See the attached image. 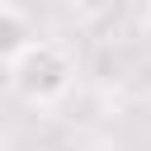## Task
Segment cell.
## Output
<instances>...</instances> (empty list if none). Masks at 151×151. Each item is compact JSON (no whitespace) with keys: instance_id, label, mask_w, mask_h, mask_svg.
Wrapping results in <instances>:
<instances>
[{"instance_id":"6da1fadb","label":"cell","mask_w":151,"mask_h":151,"mask_svg":"<svg viewBox=\"0 0 151 151\" xmlns=\"http://www.w3.org/2000/svg\"><path fill=\"white\" fill-rule=\"evenodd\" d=\"M9 90L24 104H57L66 99V90L76 85V61L61 42L52 38H33L24 52H14L9 61Z\"/></svg>"},{"instance_id":"3957f363","label":"cell","mask_w":151,"mask_h":151,"mask_svg":"<svg viewBox=\"0 0 151 151\" xmlns=\"http://www.w3.org/2000/svg\"><path fill=\"white\" fill-rule=\"evenodd\" d=\"M85 151H109V146H85Z\"/></svg>"},{"instance_id":"5b68a950","label":"cell","mask_w":151,"mask_h":151,"mask_svg":"<svg viewBox=\"0 0 151 151\" xmlns=\"http://www.w3.org/2000/svg\"><path fill=\"white\" fill-rule=\"evenodd\" d=\"M0 151H5V142H0Z\"/></svg>"},{"instance_id":"277c9868","label":"cell","mask_w":151,"mask_h":151,"mask_svg":"<svg viewBox=\"0 0 151 151\" xmlns=\"http://www.w3.org/2000/svg\"><path fill=\"white\" fill-rule=\"evenodd\" d=\"M146 24H151V14H146Z\"/></svg>"},{"instance_id":"7a4b0ae2","label":"cell","mask_w":151,"mask_h":151,"mask_svg":"<svg viewBox=\"0 0 151 151\" xmlns=\"http://www.w3.org/2000/svg\"><path fill=\"white\" fill-rule=\"evenodd\" d=\"M33 42V24L19 5H5L0 0V61H9L14 52H24Z\"/></svg>"}]
</instances>
